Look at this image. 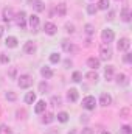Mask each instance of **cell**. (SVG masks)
<instances>
[{"label": "cell", "instance_id": "cell-1", "mask_svg": "<svg viewBox=\"0 0 132 134\" xmlns=\"http://www.w3.org/2000/svg\"><path fill=\"white\" fill-rule=\"evenodd\" d=\"M17 84H19V87H22V89H28V87L33 84V76H30V75H20V76L17 78Z\"/></svg>", "mask_w": 132, "mask_h": 134}, {"label": "cell", "instance_id": "cell-2", "mask_svg": "<svg viewBox=\"0 0 132 134\" xmlns=\"http://www.w3.org/2000/svg\"><path fill=\"white\" fill-rule=\"evenodd\" d=\"M95 106H97V100H95V97L87 95L86 98H82V108H84V109H87V111H93Z\"/></svg>", "mask_w": 132, "mask_h": 134}, {"label": "cell", "instance_id": "cell-3", "mask_svg": "<svg viewBox=\"0 0 132 134\" xmlns=\"http://www.w3.org/2000/svg\"><path fill=\"white\" fill-rule=\"evenodd\" d=\"M14 17H16V20H17L19 28H20V30H25V27H27V13H25V11H19Z\"/></svg>", "mask_w": 132, "mask_h": 134}, {"label": "cell", "instance_id": "cell-4", "mask_svg": "<svg viewBox=\"0 0 132 134\" xmlns=\"http://www.w3.org/2000/svg\"><path fill=\"white\" fill-rule=\"evenodd\" d=\"M99 59H104V61L112 59V50H110L109 45H103L99 48Z\"/></svg>", "mask_w": 132, "mask_h": 134}, {"label": "cell", "instance_id": "cell-5", "mask_svg": "<svg viewBox=\"0 0 132 134\" xmlns=\"http://www.w3.org/2000/svg\"><path fill=\"white\" fill-rule=\"evenodd\" d=\"M101 39H103V42H106V44L109 45V42H112V41L115 39V33H113L110 28H106V30H103V33H101Z\"/></svg>", "mask_w": 132, "mask_h": 134}, {"label": "cell", "instance_id": "cell-6", "mask_svg": "<svg viewBox=\"0 0 132 134\" xmlns=\"http://www.w3.org/2000/svg\"><path fill=\"white\" fill-rule=\"evenodd\" d=\"M129 47H131V41L128 37H121L118 41V44H117V48L120 52H126V50H129Z\"/></svg>", "mask_w": 132, "mask_h": 134}, {"label": "cell", "instance_id": "cell-7", "mask_svg": "<svg viewBox=\"0 0 132 134\" xmlns=\"http://www.w3.org/2000/svg\"><path fill=\"white\" fill-rule=\"evenodd\" d=\"M44 31L47 34H50V36H53V34L58 33V27L55 24H51V22H45L44 24Z\"/></svg>", "mask_w": 132, "mask_h": 134}, {"label": "cell", "instance_id": "cell-8", "mask_svg": "<svg viewBox=\"0 0 132 134\" xmlns=\"http://www.w3.org/2000/svg\"><path fill=\"white\" fill-rule=\"evenodd\" d=\"M14 19V11H13V8H3V20L8 24V22H11Z\"/></svg>", "mask_w": 132, "mask_h": 134}, {"label": "cell", "instance_id": "cell-9", "mask_svg": "<svg viewBox=\"0 0 132 134\" xmlns=\"http://www.w3.org/2000/svg\"><path fill=\"white\" fill-rule=\"evenodd\" d=\"M23 52L28 53V55H33L34 52H36V44H34L33 41H27L25 45H23Z\"/></svg>", "mask_w": 132, "mask_h": 134}, {"label": "cell", "instance_id": "cell-10", "mask_svg": "<svg viewBox=\"0 0 132 134\" xmlns=\"http://www.w3.org/2000/svg\"><path fill=\"white\" fill-rule=\"evenodd\" d=\"M62 50L67 52V53H71V52H75L76 50V47L73 45V42H70L68 39H64L62 41Z\"/></svg>", "mask_w": 132, "mask_h": 134}, {"label": "cell", "instance_id": "cell-11", "mask_svg": "<svg viewBox=\"0 0 132 134\" xmlns=\"http://www.w3.org/2000/svg\"><path fill=\"white\" fill-rule=\"evenodd\" d=\"M28 24H30V27L33 28V31H37V27H39V17H37L36 14H31V16L28 17Z\"/></svg>", "mask_w": 132, "mask_h": 134}, {"label": "cell", "instance_id": "cell-12", "mask_svg": "<svg viewBox=\"0 0 132 134\" xmlns=\"http://www.w3.org/2000/svg\"><path fill=\"white\" fill-rule=\"evenodd\" d=\"M99 104L101 106H109V104H112V97L109 95V94H101V97H99Z\"/></svg>", "mask_w": 132, "mask_h": 134}, {"label": "cell", "instance_id": "cell-13", "mask_svg": "<svg viewBox=\"0 0 132 134\" xmlns=\"http://www.w3.org/2000/svg\"><path fill=\"white\" fill-rule=\"evenodd\" d=\"M40 75L45 78V80H50L51 76H53V70H51V67L48 66H44L42 69H40Z\"/></svg>", "mask_w": 132, "mask_h": 134}, {"label": "cell", "instance_id": "cell-14", "mask_svg": "<svg viewBox=\"0 0 132 134\" xmlns=\"http://www.w3.org/2000/svg\"><path fill=\"white\" fill-rule=\"evenodd\" d=\"M17 37H14V36H8L6 37V41H5V45L6 47H9V48H16L17 47Z\"/></svg>", "mask_w": 132, "mask_h": 134}, {"label": "cell", "instance_id": "cell-15", "mask_svg": "<svg viewBox=\"0 0 132 134\" xmlns=\"http://www.w3.org/2000/svg\"><path fill=\"white\" fill-rule=\"evenodd\" d=\"M67 98H68V101L75 103V101H78V98H79V92L76 89H70L68 94H67Z\"/></svg>", "mask_w": 132, "mask_h": 134}, {"label": "cell", "instance_id": "cell-16", "mask_svg": "<svg viewBox=\"0 0 132 134\" xmlns=\"http://www.w3.org/2000/svg\"><path fill=\"white\" fill-rule=\"evenodd\" d=\"M99 64H101V61H99L98 58H89L87 59V66L90 67L92 70H97L99 67Z\"/></svg>", "mask_w": 132, "mask_h": 134}, {"label": "cell", "instance_id": "cell-17", "mask_svg": "<svg viewBox=\"0 0 132 134\" xmlns=\"http://www.w3.org/2000/svg\"><path fill=\"white\" fill-rule=\"evenodd\" d=\"M45 108H47V103H45L44 100L37 101L36 106H34V112H36V114H42V112L45 111Z\"/></svg>", "mask_w": 132, "mask_h": 134}, {"label": "cell", "instance_id": "cell-18", "mask_svg": "<svg viewBox=\"0 0 132 134\" xmlns=\"http://www.w3.org/2000/svg\"><path fill=\"white\" fill-rule=\"evenodd\" d=\"M33 8L36 13H42L44 9H45V5H44V2H40V0H34L33 2Z\"/></svg>", "mask_w": 132, "mask_h": 134}, {"label": "cell", "instance_id": "cell-19", "mask_svg": "<svg viewBox=\"0 0 132 134\" xmlns=\"http://www.w3.org/2000/svg\"><path fill=\"white\" fill-rule=\"evenodd\" d=\"M120 17H121V20H123V22H131V11H129L128 8L121 9V14H120Z\"/></svg>", "mask_w": 132, "mask_h": 134}, {"label": "cell", "instance_id": "cell-20", "mask_svg": "<svg viewBox=\"0 0 132 134\" xmlns=\"http://www.w3.org/2000/svg\"><path fill=\"white\" fill-rule=\"evenodd\" d=\"M115 78H117V83H118V84H121V86H126V84L129 83V80H128V76H126L124 73H118Z\"/></svg>", "mask_w": 132, "mask_h": 134}, {"label": "cell", "instance_id": "cell-21", "mask_svg": "<svg viewBox=\"0 0 132 134\" xmlns=\"http://www.w3.org/2000/svg\"><path fill=\"white\" fill-rule=\"evenodd\" d=\"M104 76H106V80H112L113 78V66H107L104 69Z\"/></svg>", "mask_w": 132, "mask_h": 134}, {"label": "cell", "instance_id": "cell-22", "mask_svg": "<svg viewBox=\"0 0 132 134\" xmlns=\"http://www.w3.org/2000/svg\"><path fill=\"white\" fill-rule=\"evenodd\" d=\"M109 6H110L109 0H98V5H97V8H98V9L106 11V9H109Z\"/></svg>", "mask_w": 132, "mask_h": 134}, {"label": "cell", "instance_id": "cell-23", "mask_svg": "<svg viewBox=\"0 0 132 134\" xmlns=\"http://www.w3.org/2000/svg\"><path fill=\"white\" fill-rule=\"evenodd\" d=\"M34 101H36V94H34V92H27V95H25V103H27V104H33Z\"/></svg>", "mask_w": 132, "mask_h": 134}, {"label": "cell", "instance_id": "cell-24", "mask_svg": "<svg viewBox=\"0 0 132 134\" xmlns=\"http://www.w3.org/2000/svg\"><path fill=\"white\" fill-rule=\"evenodd\" d=\"M56 13H58V16H61V17H64L67 13V6L64 3H59L58 5V8H56Z\"/></svg>", "mask_w": 132, "mask_h": 134}, {"label": "cell", "instance_id": "cell-25", "mask_svg": "<svg viewBox=\"0 0 132 134\" xmlns=\"http://www.w3.org/2000/svg\"><path fill=\"white\" fill-rule=\"evenodd\" d=\"M86 78L89 80V81H98V73H97V70H92V72H89L87 75H86Z\"/></svg>", "mask_w": 132, "mask_h": 134}, {"label": "cell", "instance_id": "cell-26", "mask_svg": "<svg viewBox=\"0 0 132 134\" xmlns=\"http://www.w3.org/2000/svg\"><path fill=\"white\" fill-rule=\"evenodd\" d=\"M55 120V115L51 114V112H47L44 117H42V123H51Z\"/></svg>", "mask_w": 132, "mask_h": 134}, {"label": "cell", "instance_id": "cell-27", "mask_svg": "<svg viewBox=\"0 0 132 134\" xmlns=\"http://www.w3.org/2000/svg\"><path fill=\"white\" fill-rule=\"evenodd\" d=\"M5 98L8 101H16L17 100V94L16 92H13V91H9V92H6L5 94Z\"/></svg>", "mask_w": 132, "mask_h": 134}, {"label": "cell", "instance_id": "cell-28", "mask_svg": "<svg viewBox=\"0 0 132 134\" xmlns=\"http://www.w3.org/2000/svg\"><path fill=\"white\" fill-rule=\"evenodd\" d=\"M84 31H86V33L90 36V34L95 33V27H93L92 24H86V25H84Z\"/></svg>", "mask_w": 132, "mask_h": 134}, {"label": "cell", "instance_id": "cell-29", "mask_svg": "<svg viewBox=\"0 0 132 134\" xmlns=\"http://www.w3.org/2000/svg\"><path fill=\"white\" fill-rule=\"evenodd\" d=\"M58 120H59L61 123H65L67 120H68V114L64 112V111H62V112H59V114H58Z\"/></svg>", "mask_w": 132, "mask_h": 134}, {"label": "cell", "instance_id": "cell-30", "mask_svg": "<svg viewBox=\"0 0 132 134\" xmlns=\"http://www.w3.org/2000/svg\"><path fill=\"white\" fill-rule=\"evenodd\" d=\"M61 61V56L58 55V53H51L50 55V63H53V64H58Z\"/></svg>", "mask_w": 132, "mask_h": 134}, {"label": "cell", "instance_id": "cell-31", "mask_svg": "<svg viewBox=\"0 0 132 134\" xmlns=\"http://www.w3.org/2000/svg\"><path fill=\"white\" fill-rule=\"evenodd\" d=\"M71 80H73L75 83H79V81L82 80V73H81V72H73V75H71Z\"/></svg>", "mask_w": 132, "mask_h": 134}, {"label": "cell", "instance_id": "cell-32", "mask_svg": "<svg viewBox=\"0 0 132 134\" xmlns=\"http://www.w3.org/2000/svg\"><path fill=\"white\" fill-rule=\"evenodd\" d=\"M0 134H13V131L8 125H0Z\"/></svg>", "mask_w": 132, "mask_h": 134}, {"label": "cell", "instance_id": "cell-33", "mask_svg": "<svg viewBox=\"0 0 132 134\" xmlns=\"http://www.w3.org/2000/svg\"><path fill=\"white\" fill-rule=\"evenodd\" d=\"M97 11H98V8H97V5H87V13H89L90 16H93V14H97Z\"/></svg>", "mask_w": 132, "mask_h": 134}, {"label": "cell", "instance_id": "cell-34", "mask_svg": "<svg viewBox=\"0 0 132 134\" xmlns=\"http://www.w3.org/2000/svg\"><path fill=\"white\" fill-rule=\"evenodd\" d=\"M47 91H48V84H47L45 81H42V83L39 84V92H40V94H45Z\"/></svg>", "mask_w": 132, "mask_h": 134}, {"label": "cell", "instance_id": "cell-35", "mask_svg": "<svg viewBox=\"0 0 132 134\" xmlns=\"http://www.w3.org/2000/svg\"><path fill=\"white\" fill-rule=\"evenodd\" d=\"M0 63H2V64H8V63H9V56L5 55V53H0Z\"/></svg>", "mask_w": 132, "mask_h": 134}, {"label": "cell", "instance_id": "cell-36", "mask_svg": "<svg viewBox=\"0 0 132 134\" xmlns=\"http://www.w3.org/2000/svg\"><path fill=\"white\" fill-rule=\"evenodd\" d=\"M61 97H51V103L55 104V106H58V104H61Z\"/></svg>", "mask_w": 132, "mask_h": 134}, {"label": "cell", "instance_id": "cell-37", "mask_svg": "<svg viewBox=\"0 0 132 134\" xmlns=\"http://www.w3.org/2000/svg\"><path fill=\"white\" fill-rule=\"evenodd\" d=\"M121 131H123V134H131V126H128V125H124V126L121 128Z\"/></svg>", "mask_w": 132, "mask_h": 134}, {"label": "cell", "instance_id": "cell-38", "mask_svg": "<svg viewBox=\"0 0 132 134\" xmlns=\"http://www.w3.org/2000/svg\"><path fill=\"white\" fill-rule=\"evenodd\" d=\"M65 30L68 31V33H73V31H75V27H73L71 24H67V25H65Z\"/></svg>", "mask_w": 132, "mask_h": 134}, {"label": "cell", "instance_id": "cell-39", "mask_svg": "<svg viewBox=\"0 0 132 134\" xmlns=\"http://www.w3.org/2000/svg\"><path fill=\"white\" fill-rule=\"evenodd\" d=\"M82 134H95V131H93L92 128H84V130H82Z\"/></svg>", "mask_w": 132, "mask_h": 134}, {"label": "cell", "instance_id": "cell-40", "mask_svg": "<svg viewBox=\"0 0 132 134\" xmlns=\"http://www.w3.org/2000/svg\"><path fill=\"white\" fill-rule=\"evenodd\" d=\"M124 61H126V63H131V61H132L131 53H126V55H124Z\"/></svg>", "mask_w": 132, "mask_h": 134}, {"label": "cell", "instance_id": "cell-41", "mask_svg": "<svg viewBox=\"0 0 132 134\" xmlns=\"http://www.w3.org/2000/svg\"><path fill=\"white\" fill-rule=\"evenodd\" d=\"M128 114H129V109H126V108H124V109H121V115H123V117H126Z\"/></svg>", "mask_w": 132, "mask_h": 134}, {"label": "cell", "instance_id": "cell-42", "mask_svg": "<svg viewBox=\"0 0 132 134\" xmlns=\"http://www.w3.org/2000/svg\"><path fill=\"white\" fill-rule=\"evenodd\" d=\"M113 16H115V13H113V11H110V13H109V17H107V19H109V20H112V19H113Z\"/></svg>", "mask_w": 132, "mask_h": 134}, {"label": "cell", "instance_id": "cell-43", "mask_svg": "<svg viewBox=\"0 0 132 134\" xmlns=\"http://www.w3.org/2000/svg\"><path fill=\"white\" fill-rule=\"evenodd\" d=\"M3 31H5V28H3V27H2V25H0V37H2V36H3Z\"/></svg>", "mask_w": 132, "mask_h": 134}, {"label": "cell", "instance_id": "cell-44", "mask_svg": "<svg viewBox=\"0 0 132 134\" xmlns=\"http://www.w3.org/2000/svg\"><path fill=\"white\" fill-rule=\"evenodd\" d=\"M101 134H110V133H109V131H103Z\"/></svg>", "mask_w": 132, "mask_h": 134}, {"label": "cell", "instance_id": "cell-45", "mask_svg": "<svg viewBox=\"0 0 132 134\" xmlns=\"http://www.w3.org/2000/svg\"><path fill=\"white\" fill-rule=\"evenodd\" d=\"M28 2H30V3H33V2H34V0H28Z\"/></svg>", "mask_w": 132, "mask_h": 134}, {"label": "cell", "instance_id": "cell-46", "mask_svg": "<svg viewBox=\"0 0 132 134\" xmlns=\"http://www.w3.org/2000/svg\"><path fill=\"white\" fill-rule=\"evenodd\" d=\"M68 134H75V131H71V133H68Z\"/></svg>", "mask_w": 132, "mask_h": 134}, {"label": "cell", "instance_id": "cell-47", "mask_svg": "<svg viewBox=\"0 0 132 134\" xmlns=\"http://www.w3.org/2000/svg\"><path fill=\"white\" fill-rule=\"evenodd\" d=\"M92 2H93V0H92Z\"/></svg>", "mask_w": 132, "mask_h": 134}]
</instances>
